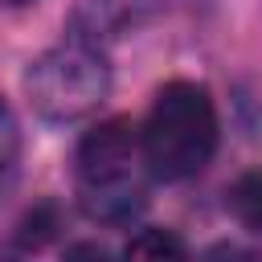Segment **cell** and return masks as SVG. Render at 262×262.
Instances as JSON below:
<instances>
[{
    "mask_svg": "<svg viewBox=\"0 0 262 262\" xmlns=\"http://www.w3.org/2000/svg\"><path fill=\"white\" fill-rule=\"evenodd\" d=\"M217 139H221L217 102L201 82H188V78L164 82L139 127L143 164L156 180H168V184L205 172L217 151Z\"/></svg>",
    "mask_w": 262,
    "mask_h": 262,
    "instance_id": "obj_1",
    "label": "cell"
},
{
    "mask_svg": "<svg viewBox=\"0 0 262 262\" xmlns=\"http://www.w3.org/2000/svg\"><path fill=\"white\" fill-rule=\"evenodd\" d=\"M74 164L82 209L94 221L119 225L143 209V184L135 176L143 151H139V127H131V119H106L94 131H86Z\"/></svg>",
    "mask_w": 262,
    "mask_h": 262,
    "instance_id": "obj_2",
    "label": "cell"
},
{
    "mask_svg": "<svg viewBox=\"0 0 262 262\" xmlns=\"http://www.w3.org/2000/svg\"><path fill=\"white\" fill-rule=\"evenodd\" d=\"M25 94L49 123H74L94 115L111 94V66L90 41H57L25 70Z\"/></svg>",
    "mask_w": 262,
    "mask_h": 262,
    "instance_id": "obj_3",
    "label": "cell"
},
{
    "mask_svg": "<svg viewBox=\"0 0 262 262\" xmlns=\"http://www.w3.org/2000/svg\"><path fill=\"white\" fill-rule=\"evenodd\" d=\"M123 262H188V246L172 229H139L131 233Z\"/></svg>",
    "mask_w": 262,
    "mask_h": 262,
    "instance_id": "obj_4",
    "label": "cell"
},
{
    "mask_svg": "<svg viewBox=\"0 0 262 262\" xmlns=\"http://www.w3.org/2000/svg\"><path fill=\"white\" fill-rule=\"evenodd\" d=\"M225 209L233 213L237 225L262 233V168L242 172V176L225 188Z\"/></svg>",
    "mask_w": 262,
    "mask_h": 262,
    "instance_id": "obj_5",
    "label": "cell"
},
{
    "mask_svg": "<svg viewBox=\"0 0 262 262\" xmlns=\"http://www.w3.org/2000/svg\"><path fill=\"white\" fill-rule=\"evenodd\" d=\"M16 168H20V123H16L12 106L0 98V188L12 184Z\"/></svg>",
    "mask_w": 262,
    "mask_h": 262,
    "instance_id": "obj_6",
    "label": "cell"
},
{
    "mask_svg": "<svg viewBox=\"0 0 262 262\" xmlns=\"http://www.w3.org/2000/svg\"><path fill=\"white\" fill-rule=\"evenodd\" d=\"M61 262H115V258H111L98 242H70Z\"/></svg>",
    "mask_w": 262,
    "mask_h": 262,
    "instance_id": "obj_7",
    "label": "cell"
}]
</instances>
